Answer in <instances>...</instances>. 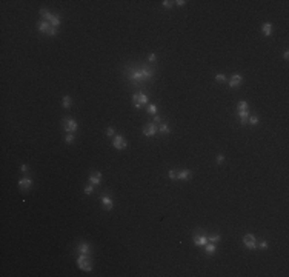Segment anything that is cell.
I'll list each match as a JSON object with an SVG mask.
<instances>
[{
	"label": "cell",
	"instance_id": "7",
	"mask_svg": "<svg viewBox=\"0 0 289 277\" xmlns=\"http://www.w3.org/2000/svg\"><path fill=\"white\" fill-rule=\"evenodd\" d=\"M112 145H114V148L115 149H125L126 146H128V143H126V140L123 138V136H114V138H112Z\"/></svg>",
	"mask_w": 289,
	"mask_h": 277
},
{
	"label": "cell",
	"instance_id": "20",
	"mask_svg": "<svg viewBox=\"0 0 289 277\" xmlns=\"http://www.w3.org/2000/svg\"><path fill=\"white\" fill-rule=\"evenodd\" d=\"M62 105H63V108H69V106L72 105V99H71L69 96H65L63 100H62Z\"/></svg>",
	"mask_w": 289,
	"mask_h": 277
},
{
	"label": "cell",
	"instance_id": "5",
	"mask_svg": "<svg viewBox=\"0 0 289 277\" xmlns=\"http://www.w3.org/2000/svg\"><path fill=\"white\" fill-rule=\"evenodd\" d=\"M63 128H65L66 132H74V131H77L79 125H77V122H75L74 119H65L63 120Z\"/></svg>",
	"mask_w": 289,
	"mask_h": 277
},
{
	"label": "cell",
	"instance_id": "29",
	"mask_svg": "<svg viewBox=\"0 0 289 277\" xmlns=\"http://www.w3.org/2000/svg\"><path fill=\"white\" fill-rule=\"evenodd\" d=\"M215 80H217V82H225V80H226V75H225V74H217V75H215Z\"/></svg>",
	"mask_w": 289,
	"mask_h": 277
},
{
	"label": "cell",
	"instance_id": "40",
	"mask_svg": "<svg viewBox=\"0 0 289 277\" xmlns=\"http://www.w3.org/2000/svg\"><path fill=\"white\" fill-rule=\"evenodd\" d=\"M283 57H284V59H286V60L289 59V51H288V50H286V51H284V52H283Z\"/></svg>",
	"mask_w": 289,
	"mask_h": 277
},
{
	"label": "cell",
	"instance_id": "21",
	"mask_svg": "<svg viewBox=\"0 0 289 277\" xmlns=\"http://www.w3.org/2000/svg\"><path fill=\"white\" fill-rule=\"evenodd\" d=\"M49 23H51L52 26H55V28H59L60 23H62V20H60V17H59V16H52V19L49 20Z\"/></svg>",
	"mask_w": 289,
	"mask_h": 277
},
{
	"label": "cell",
	"instance_id": "34",
	"mask_svg": "<svg viewBox=\"0 0 289 277\" xmlns=\"http://www.w3.org/2000/svg\"><path fill=\"white\" fill-rule=\"evenodd\" d=\"M162 3H163L164 8H172V2H169V0H164V2H162Z\"/></svg>",
	"mask_w": 289,
	"mask_h": 277
},
{
	"label": "cell",
	"instance_id": "33",
	"mask_svg": "<svg viewBox=\"0 0 289 277\" xmlns=\"http://www.w3.org/2000/svg\"><path fill=\"white\" fill-rule=\"evenodd\" d=\"M168 176H169V179H177V171H174V169H171V171L168 172Z\"/></svg>",
	"mask_w": 289,
	"mask_h": 277
},
{
	"label": "cell",
	"instance_id": "35",
	"mask_svg": "<svg viewBox=\"0 0 289 277\" xmlns=\"http://www.w3.org/2000/svg\"><path fill=\"white\" fill-rule=\"evenodd\" d=\"M154 123L155 125H160V123H162V117H160V115H155V117H154Z\"/></svg>",
	"mask_w": 289,
	"mask_h": 277
},
{
	"label": "cell",
	"instance_id": "37",
	"mask_svg": "<svg viewBox=\"0 0 289 277\" xmlns=\"http://www.w3.org/2000/svg\"><path fill=\"white\" fill-rule=\"evenodd\" d=\"M223 162H225L223 155H217V163H223Z\"/></svg>",
	"mask_w": 289,
	"mask_h": 277
},
{
	"label": "cell",
	"instance_id": "25",
	"mask_svg": "<svg viewBox=\"0 0 289 277\" xmlns=\"http://www.w3.org/2000/svg\"><path fill=\"white\" fill-rule=\"evenodd\" d=\"M83 191H85V194H88V196L92 194V191H94V185H91V183H89V185H86L85 188H83Z\"/></svg>",
	"mask_w": 289,
	"mask_h": 277
},
{
	"label": "cell",
	"instance_id": "2",
	"mask_svg": "<svg viewBox=\"0 0 289 277\" xmlns=\"http://www.w3.org/2000/svg\"><path fill=\"white\" fill-rule=\"evenodd\" d=\"M77 266L83 271H91L92 270V262H91V257L89 254H80L79 259H77Z\"/></svg>",
	"mask_w": 289,
	"mask_h": 277
},
{
	"label": "cell",
	"instance_id": "3",
	"mask_svg": "<svg viewBox=\"0 0 289 277\" xmlns=\"http://www.w3.org/2000/svg\"><path fill=\"white\" fill-rule=\"evenodd\" d=\"M132 102H134V106L139 109V108H141V106H145L148 103V96L143 94V92H135V94L132 96Z\"/></svg>",
	"mask_w": 289,
	"mask_h": 277
},
{
	"label": "cell",
	"instance_id": "31",
	"mask_svg": "<svg viewBox=\"0 0 289 277\" xmlns=\"http://www.w3.org/2000/svg\"><path fill=\"white\" fill-rule=\"evenodd\" d=\"M259 248L260 249H266L268 248V242H266V240H261V242L259 243Z\"/></svg>",
	"mask_w": 289,
	"mask_h": 277
},
{
	"label": "cell",
	"instance_id": "13",
	"mask_svg": "<svg viewBox=\"0 0 289 277\" xmlns=\"http://www.w3.org/2000/svg\"><path fill=\"white\" fill-rule=\"evenodd\" d=\"M238 117H240V122H242V125H246V123H248V119H249V111H248V109L238 111Z\"/></svg>",
	"mask_w": 289,
	"mask_h": 277
},
{
	"label": "cell",
	"instance_id": "16",
	"mask_svg": "<svg viewBox=\"0 0 289 277\" xmlns=\"http://www.w3.org/2000/svg\"><path fill=\"white\" fill-rule=\"evenodd\" d=\"M261 31H263L265 35H271L272 34V25H271L269 22H266V23L261 25Z\"/></svg>",
	"mask_w": 289,
	"mask_h": 277
},
{
	"label": "cell",
	"instance_id": "18",
	"mask_svg": "<svg viewBox=\"0 0 289 277\" xmlns=\"http://www.w3.org/2000/svg\"><path fill=\"white\" fill-rule=\"evenodd\" d=\"M158 131L162 132V134H169L171 132V128H169V125H166V123H160L158 125Z\"/></svg>",
	"mask_w": 289,
	"mask_h": 277
},
{
	"label": "cell",
	"instance_id": "19",
	"mask_svg": "<svg viewBox=\"0 0 289 277\" xmlns=\"http://www.w3.org/2000/svg\"><path fill=\"white\" fill-rule=\"evenodd\" d=\"M40 16H42L46 22H49V20L52 19V14H51V12L48 11V10H40Z\"/></svg>",
	"mask_w": 289,
	"mask_h": 277
},
{
	"label": "cell",
	"instance_id": "26",
	"mask_svg": "<svg viewBox=\"0 0 289 277\" xmlns=\"http://www.w3.org/2000/svg\"><path fill=\"white\" fill-rule=\"evenodd\" d=\"M74 134L72 132H68V136H66L65 137V142H66V143H72V142H74Z\"/></svg>",
	"mask_w": 289,
	"mask_h": 277
},
{
	"label": "cell",
	"instance_id": "15",
	"mask_svg": "<svg viewBox=\"0 0 289 277\" xmlns=\"http://www.w3.org/2000/svg\"><path fill=\"white\" fill-rule=\"evenodd\" d=\"M191 172L189 169H183V171H177V179H180V180H188V179L191 177Z\"/></svg>",
	"mask_w": 289,
	"mask_h": 277
},
{
	"label": "cell",
	"instance_id": "8",
	"mask_svg": "<svg viewBox=\"0 0 289 277\" xmlns=\"http://www.w3.org/2000/svg\"><path fill=\"white\" fill-rule=\"evenodd\" d=\"M194 243L197 245V246H204V245L208 243V236L204 234V233L194 234Z\"/></svg>",
	"mask_w": 289,
	"mask_h": 277
},
{
	"label": "cell",
	"instance_id": "12",
	"mask_svg": "<svg viewBox=\"0 0 289 277\" xmlns=\"http://www.w3.org/2000/svg\"><path fill=\"white\" fill-rule=\"evenodd\" d=\"M19 186H20V188H23V189H28V188L32 186V180H31L29 177H23V179H20V180H19Z\"/></svg>",
	"mask_w": 289,
	"mask_h": 277
},
{
	"label": "cell",
	"instance_id": "24",
	"mask_svg": "<svg viewBox=\"0 0 289 277\" xmlns=\"http://www.w3.org/2000/svg\"><path fill=\"white\" fill-rule=\"evenodd\" d=\"M248 123H251V125H259V117L257 115H249V119H248Z\"/></svg>",
	"mask_w": 289,
	"mask_h": 277
},
{
	"label": "cell",
	"instance_id": "4",
	"mask_svg": "<svg viewBox=\"0 0 289 277\" xmlns=\"http://www.w3.org/2000/svg\"><path fill=\"white\" fill-rule=\"evenodd\" d=\"M243 243H244V246H246L248 249H254L255 246H257V239H255V236L254 234H246L243 237Z\"/></svg>",
	"mask_w": 289,
	"mask_h": 277
},
{
	"label": "cell",
	"instance_id": "30",
	"mask_svg": "<svg viewBox=\"0 0 289 277\" xmlns=\"http://www.w3.org/2000/svg\"><path fill=\"white\" fill-rule=\"evenodd\" d=\"M55 34H57V28H55V26H52V25H51L49 31H48V35H55Z\"/></svg>",
	"mask_w": 289,
	"mask_h": 277
},
{
	"label": "cell",
	"instance_id": "23",
	"mask_svg": "<svg viewBox=\"0 0 289 277\" xmlns=\"http://www.w3.org/2000/svg\"><path fill=\"white\" fill-rule=\"evenodd\" d=\"M220 234H211V236H208V242H211V243H215V242H220Z\"/></svg>",
	"mask_w": 289,
	"mask_h": 277
},
{
	"label": "cell",
	"instance_id": "9",
	"mask_svg": "<svg viewBox=\"0 0 289 277\" xmlns=\"http://www.w3.org/2000/svg\"><path fill=\"white\" fill-rule=\"evenodd\" d=\"M242 82H243V75L242 74H234L232 77H231V80H229V86L231 88H238L240 85H242Z\"/></svg>",
	"mask_w": 289,
	"mask_h": 277
},
{
	"label": "cell",
	"instance_id": "11",
	"mask_svg": "<svg viewBox=\"0 0 289 277\" xmlns=\"http://www.w3.org/2000/svg\"><path fill=\"white\" fill-rule=\"evenodd\" d=\"M102 203H103V206L108 209V211H111L112 209V206H114V203H112V199L109 197V196H102Z\"/></svg>",
	"mask_w": 289,
	"mask_h": 277
},
{
	"label": "cell",
	"instance_id": "39",
	"mask_svg": "<svg viewBox=\"0 0 289 277\" xmlns=\"http://www.w3.org/2000/svg\"><path fill=\"white\" fill-rule=\"evenodd\" d=\"M20 171H22V172H26V171H28V166H26V165H22V166H20Z\"/></svg>",
	"mask_w": 289,
	"mask_h": 277
},
{
	"label": "cell",
	"instance_id": "32",
	"mask_svg": "<svg viewBox=\"0 0 289 277\" xmlns=\"http://www.w3.org/2000/svg\"><path fill=\"white\" fill-rule=\"evenodd\" d=\"M106 136H108V137H114V136H115V134H114V129H112V128H108V129H106Z\"/></svg>",
	"mask_w": 289,
	"mask_h": 277
},
{
	"label": "cell",
	"instance_id": "36",
	"mask_svg": "<svg viewBox=\"0 0 289 277\" xmlns=\"http://www.w3.org/2000/svg\"><path fill=\"white\" fill-rule=\"evenodd\" d=\"M148 60L151 62V63H152V62H155V60H157V56H155V54H149V57H148Z\"/></svg>",
	"mask_w": 289,
	"mask_h": 277
},
{
	"label": "cell",
	"instance_id": "38",
	"mask_svg": "<svg viewBox=\"0 0 289 277\" xmlns=\"http://www.w3.org/2000/svg\"><path fill=\"white\" fill-rule=\"evenodd\" d=\"M175 3H177L179 6H185V5H186V2H185V0H177Z\"/></svg>",
	"mask_w": 289,
	"mask_h": 277
},
{
	"label": "cell",
	"instance_id": "17",
	"mask_svg": "<svg viewBox=\"0 0 289 277\" xmlns=\"http://www.w3.org/2000/svg\"><path fill=\"white\" fill-rule=\"evenodd\" d=\"M79 253L80 254H89L91 253V246L88 243H80L79 245Z\"/></svg>",
	"mask_w": 289,
	"mask_h": 277
},
{
	"label": "cell",
	"instance_id": "27",
	"mask_svg": "<svg viewBox=\"0 0 289 277\" xmlns=\"http://www.w3.org/2000/svg\"><path fill=\"white\" fill-rule=\"evenodd\" d=\"M148 113L149 114H157V106L155 105H148Z\"/></svg>",
	"mask_w": 289,
	"mask_h": 277
},
{
	"label": "cell",
	"instance_id": "28",
	"mask_svg": "<svg viewBox=\"0 0 289 277\" xmlns=\"http://www.w3.org/2000/svg\"><path fill=\"white\" fill-rule=\"evenodd\" d=\"M242 109H248V103L244 100L238 102V111H242Z\"/></svg>",
	"mask_w": 289,
	"mask_h": 277
},
{
	"label": "cell",
	"instance_id": "6",
	"mask_svg": "<svg viewBox=\"0 0 289 277\" xmlns=\"http://www.w3.org/2000/svg\"><path fill=\"white\" fill-rule=\"evenodd\" d=\"M157 131H158V125H155L154 122L146 123V125H145V128H143V134H145L146 137H152Z\"/></svg>",
	"mask_w": 289,
	"mask_h": 277
},
{
	"label": "cell",
	"instance_id": "10",
	"mask_svg": "<svg viewBox=\"0 0 289 277\" xmlns=\"http://www.w3.org/2000/svg\"><path fill=\"white\" fill-rule=\"evenodd\" d=\"M100 182H102V172L100 171L91 172V176H89V183L91 185L97 186V185H100Z\"/></svg>",
	"mask_w": 289,
	"mask_h": 277
},
{
	"label": "cell",
	"instance_id": "1",
	"mask_svg": "<svg viewBox=\"0 0 289 277\" xmlns=\"http://www.w3.org/2000/svg\"><path fill=\"white\" fill-rule=\"evenodd\" d=\"M152 75H154V71L148 68V66H145V68H140V69H134L128 77H129L132 83H141L145 80H151Z\"/></svg>",
	"mask_w": 289,
	"mask_h": 277
},
{
	"label": "cell",
	"instance_id": "22",
	"mask_svg": "<svg viewBox=\"0 0 289 277\" xmlns=\"http://www.w3.org/2000/svg\"><path fill=\"white\" fill-rule=\"evenodd\" d=\"M204 248H206V253L208 254H214L215 253V245L211 243V242H208L206 245H204Z\"/></svg>",
	"mask_w": 289,
	"mask_h": 277
},
{
	"label": "cell",
	"instance_id": "14",
	"mask_svg": "<svg viewBox=\"0 0 289 277\" xmlns=\"http://www.w3.org/2000/svg\"><path fill=\"white\" fill-rule=\"evenodd\" d=\"M49 28H51V23H49V22H40V23L37 25V29L40 31V33H45V34H48Z\"/></svg>",
	"mask_w": 289,
	"mask_h": 277
}]
</instances>
